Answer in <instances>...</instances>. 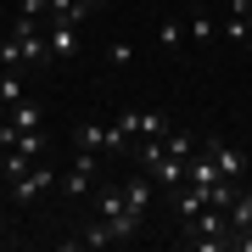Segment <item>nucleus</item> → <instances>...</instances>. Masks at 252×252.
<instances>
[{
  "label": "nucleus",
  "instance_id": "3",
  "mask_svg": "<svg viewBox=\"0 0 252 252\" xmlns=\"http://www.w3.org/2000/svg\"><path fill=\"white\" fill-rule=\"evenodd\" d=\"M168 118H162V112H152V107H129V112H118V135H124L129 146H135V140H162V135H168Z\"/></svg>",
  "mask_w": 252,
  "mask_h": 252
},
{
  "label": "nucleus",
  "instance_id": "15",
  "mask_svg": "<svg viewBox=\"0 0 252 252\" xmlns=\"http://www.w3.org/2000/svg\"><path fill=\"white\" fill-rule=\"evenodd\" d=\"M73 6H84V11H101V0H73Z\"/></svg>",
  "mask_w": 252,
  "mask_h": 252
},
{
  "label": "nucleus",
  "instance_id": "9",
  "mask_svg": "<svg viewBox=\"0 0 252 252\" xmlns=\"http://www.w3.org/2000/svg\"><path fill=\"white\" fill-rule=\"evenodd\" d=\"M45 45H51V56H79V28L73 23H51L45 28Z\"/></svg>",
  "mask_w": 252,
  "mask_h": 252
},
{
  "label": "nucleus",
  "instance_id": "11",
  "mask_svg": "<svg viewBox=\"0 0 252 252\" xmlns=\"http://www.w3.org/2000/svg\"><path fill=\"white\" fill-rule=\"evenodd\" d=\"M202 207H207V196H202L196 185H180V190H174V213H180V224H190Z\"/></svg>",
  "mask_w": 252,
  "mask_h": 252
},
{
  "label": "nucleus",
  "instance_id": "1",
  "mask_svg": "<svg viewBox=\"0 0 252 252\" xmlns=\"http://www.w3.org/2000/svg\"><path fill=\"white\" fill-rule=\"evenodd\" d=\"M39 62H51L45 34L34 28V17H17V28L0 39V67H39Z\"/></svg>",
  "mask_w": 252,
  "mask_h": 252
},
{
  "label": "nucleus",
  "instance_id": "4",
  "mask_svg": "<svg viewBox=\"0 0 252 252\" xmlns=\"http://www.w3.org/2000/svg\"><path fill=\"white\" fill-rule=\"evenodd\" d=\"M202 152H207V162H213V174H219L224 185H241V180H247V157H241V146H230V140H207Z\"/></svg>",
  "mask_w": 252,
  "mask_h": 252
},
{
  "label": "nucleus",
  "instance_id": "8",
  "mask_svg": "<svg viewBox=\"0 0 252 252\" xmlns=\"http://www.w3.org/2000/svg\"><path fill=\"white\" fill-rule=\"evenodd\" d=\"M51 180H56V174L45 168V162H34V168H28V174H17V180H11L6 190H11V196H17V202H34V196H39V190H45Z\"/></svg>",
  "mask_w": 252,
  "mask_h": 252
},
{
  "label": "nucleus",
  "instance_id": "13",
  "mask_svg": "<svg viewBox=\"0 0 252 252\" xmlns=\"http://www.w3.org/2000/svg\"><path fill=\"white\" fill-rule=\"evenodd\" d=\"M0 101H6V107H17V101H23V79H17V67H0Z\"/></svg>",
  "mask_w": 252,
  "mask_h": 252
},
{
  "label": "nucleus",
  "instance_id": "16",
  "mask_svg": "<svg viewBox=\"0 0 252 252\" xmlns=\"http://www.w3.org/2000/svg\"><path fill=\"white\" fill-rule=\"evenodd\" d=\"M247 45H252V11H247Z\"/></svg>",
  "mask_w": 252,
  "mask_h": 252
},
{
  "label": "nucleus",
  "instance_id": "7",
  "mask_svg": "<svg viewBox=\"0 0 252 252\" xmlns=\"http://www.w3.org/2000/svg\"><path fill=\"white\" fill-rule=\"evenodd\" d=\"M118 190H124V207H135V213H152V196H157V180H152V174L140 168L135 180H124Z\"/></svg>",
  "mask_w": 252,
  "mask_h": 252
},
{
  "label": "nucleus",
  "instance_id": "6",
  "mask_svg": "<svg viewBox=\"0 0 252 252\" xmlns=\"http://www.w3.org/2000/svg\"><path fill=\"white\" fill-rule=\"evenodd\" d=\"M95 174H101V152H79V157H73V168L62 174L67 196H79V190H90V185H95Z\"/></svg>",
  "mask_w": 252,
  "mask_h": 252
},
{
  "label": "nucleus",
  "instance_id": "14",
  "mask_svg": "<svg viewBox=\"0 0 252 252\" xmlns=\"http://www.w3.org/2000/svg\"><path fill=\"white\" fill-rule=\"evenodd\" d=\"M107 62H112V67H129V62H135V51H129L124 39H112V51H107Z\"/></svg>",
  "mask_w": 252,
  "mask_h": 252
},
{
  "label": "nucleus",
  "instance_id": "12",
  "mask_svg": "<svg viewBox=\"0 0 252 252\" xmlns=\"http://www.w3.org/2000/svg\"><path fill=\"white\" fill-rule=\"evenodd\" d=\"M185 39H190V23H185V17H174V23L157 28V45H162V51H185Z\"/></svg>",
  "mask_w": 252,
  "mask_h": 252
},
{
  "label": "nucleus",
  "instance_id": "5",
  "mask_svg": "<svg viewBox=\"0 0 252 252\" xmlns=\"http://www.w3.org/2000/svg\"><path fill=\"white\" fill-rule=\"evenodd\" d=\"M79 152H124V135H118V124H101V118H90V124H79Z\"/></svg>",
  "mask_w": 252,
  "mask_h": 252
},
{
  "label": "nucleus",
  "instance_id": "10",
  "mask_svg": "<svg viewBox=\"0 0 252 252\" xmlns=\"http://www.w3.org/2000/svg\"><path fill=\"white\" fill-rule=\"evenodd\" d=\"M112 241H118V235H112V224H107V219H90V224H84L79 235H73L67 247H84V252H95V247H112Z\"/></svg>",
  "mask_w": 252,
  "mask_h": 252
},
{
  "label": "nucleus",
  "instance_id": "17",
  "mask_svg": "<svg viewBox=\"0 0 252 252\" xmlns=\"http://www.w3.org/2000/svg\"><path fill=\"white\" fill-rule=\"evenodd\" d=\"M0 196H6V174H0Z\"/></svg>",
  "mask_w": 252,
  "mask_h": 252
},
{
  "label": "nucleus",
  "instance_id": "2",
  "mask_svg": "<svg viewBox=\"0 0 252 252\" xmlns=\"http://www.w3.org/2000/svg\"><path fill=\"white\" fill-rule=\"evenodd\" d=\"M185 230V247H207V252H224V247H235V224H230V213L224 207H213L207 202L190 224H180Z\"/></svg>",
  "mask_w": 252,
  "mask_h": 252
}]
</instances>
